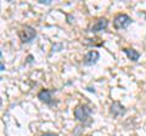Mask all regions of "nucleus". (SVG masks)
I'll return each mask as SVG.
<instances>
[{"label":"nucleus","mask_w":146,"mask_h":136,"mask_svg":"<svg viewBox=\"0 0 146 136\" xmlns=\"http://www.w3.org/2000/svg\"><path fill=\"white\" fill-rule=\"evenodd\" d=\"M131 22H133V20L128 15H125V13H118L113 18V27L116 29H125L128 26L131 24Z\"/></svg>","instance_id":"nucleus-1"},{"label":"nucleus","mask_w":146,"mask_h":136,"mask_svg":"<svg viewBox=\"0 0 146 136\" xmlns=\"http://www.w3.org/2000/svg\"><path fill=\"white\" fill-rule=\"evenodd\" d=\"M18 37H20L22 43H31L32 40L36 37V30L31 26H25L23 28L20 30Z\"/></svg>","instance_id":"nucleus-2"},{"label":"nucleus","mask_w":146,"mask_h":136,"mask_svg":"<svg viewBox=\"0 0 146 136\" xmlns=\"http://www.w3.org/2000/svg\"><path fill=\"white\" fill-rule=\"evenodd\" d=\"M90 114H91V108L86 105H79L74 108V117L79 121H85Z\"/></svg>","instance_id":"nucleus-3"},{"label":"nucleus","mask_w":146,"mask_h":136,"mask_svg":"<svg viewBox=\"0 0 146 136\" xmlns=\"http://www.w3.org/2000/svg\"><path fill=\"white\" fill-rule=\"evenodd\" d=\"M100 57V53L96 50H91V51L86 52V55L84 56V60H83V63L85 66H91V65H95L98 62Z\"/></svg>","instance_id":"nucleus-4"},{"label":"nucleus","mask_w":146,"mask_h":136,"mask_svg":"<svg viewBox=\"0 0 146 136\" xmlns=\"http://www.w3.org/2000/svg\"><path fill=\"white\" fill-rule=\"evenodd\" d=\"M107 26H108V21L106 18H98L93 23V26L90 27V32L91 33H98L100 30L106 29Z\"/></svg>","instance_id":"nucleus-5"},{"label":"nucleus","mask_w":146,"mask_h":136,"mask_svg":"<svg viewBox=\"0 0 146 136\" xmlns=\"http://www.w3.org/2000/svg\"><path fill=\"white\" fill-rule=\"evenodd\" d=\"M52 92H54L52 90L43 89V90H40V91L38 92V98L42 102L46 103V105H51V103H52V97H51Z\"/></svg>","instance_id":"nucleus-6"},{"label":"nucleus","mask_w":146,"mask_h":136,"mask_svg":"<svg viewBox=\"0 0 146 136\" xmlns=\"http://www.w3.org/2000/svg\"><path fill=\"white\" fill-rule=\"evenodd\" d=\"M110 112H111L115 117H118V116L123 114V113L125 112V110L119 102H113L111 105V108H110Z\"/></svg>","instance_id":"nucleus-7"},{"label":"nucleus","mask_w":146,"mask_h":136,"mask_svg":"<svg viewBox=\"0 0 146 136\" xmlns=\"http://www.w3.org/2000/svg\"><path fill=\"white\" fill-rule=\"evenodd\" d=\"M123 52L125 53V55L128 56V58L129 60H131V61H134V62H136L139 60V57H140V53L136 51V50H134V49H128V48H124L123 49Z\"/></svg>","instance_id":"nucleus-8"},{"label":"nucleus","mask_w":146,"mask_h":136,"mask_svg":"<svg viewBox=\"0 0 146 136\" xmlns=\"http://www.w3.org/2000/svg\"><path fill=\"white\" fill-rule=\"evenodd\" d=\"M40 136H58V135L54 134V133H44L43 135H40Z\"/></svg>","instance_id":"nucleus-9"},{"label":"nucleus","mask_w":146,"mask_h":136,"mask_svg":"<svg viewBox=\"0 0 146 136\" xmlns=\"http://www.w3.org/2000/svg\"><path fill=\"white\" fill-rule=\"evenodd\" d=\"M40 4H51V0H39Z\"/></svg>","instance_id":"nucleus-10"},{"label":"nucleus","mask_w":146,"mask_h":136,"mask_svg":"<svg viewBox=\"0 0 146 136\" xmlns=\"http://www.w3.org/2000/svg\"><path fill=\"white\" fill-rule=\"evenodd\" d=\"M27 62H28V63L33 62V56H32V55H28V57H27Z\"/></svg>","instance_id":"nucleus-11"},{"label":"nucleus","mask_w":146,"mask_h":136,"mask_svg":"<svg viewBox=\"0 0 146 136\" xmlns=\"http://www.w3.org/2000/svg\"><path fill=\"white\" fill-rule=\"evenodd\" d=\"M86 136H90V135H86Z\"/></svg>","instance_id":"nucleus-12"}]
</instances>
